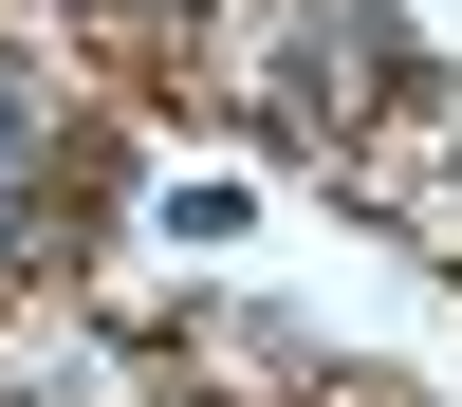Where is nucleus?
<instances>
[{"label":"nucleus","instance_id":"obj_1","mask_svg":"<svg viewBox=\"0 0 462 407\" xmlns=\"http://www.w3.org/2000/svg\"><path fill=\"white\" fill-rule=\"evenodd\" d=\"M19 185H37V74L0 56V241H19Z\"/></svg>","mask_w":462,"mask_h":407}]
</instances>
